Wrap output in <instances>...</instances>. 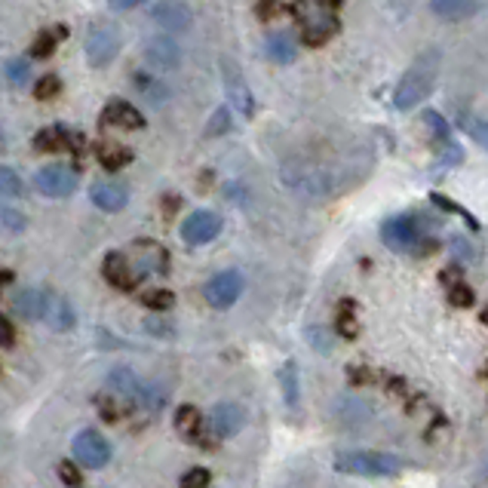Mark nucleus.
<instances>
[{
    "mask_svg": "<svg viewBox=\"0 0 488 488\" xmlns=\"http://www.w3.org/2000/svg\"><path fill=\"white\" fill-rule=\"evenodd\" d=\"M141 304L150 307V311H169V307L176 304V295H172L169 289H150L141 295Z\"/></svg>",
    "mask_w": 488,
    "mask_h": 488,
    "instance_id": "nucleus-34",
    "label": "nucleus"
},
{
    "mask_svg": "<svg viewBox=\"0 0 488 488\" xmlns=\"http://www.w3.org/2000/svg\"><path fill=\"white\" fill-rule=\"evenodd\" d=\"M218 234H221V218L210 210L188 215L182 225V240L188 243V246H206V243H212Z\"/></svg>",
    "mask_w": 488,
    "mask_h": 488,
    "instance_id": "nucleus-10",
    "label": "nucleus"
},
{
    "mask_svg": "<svg viewBox=\"0 0 488 488\" xmlns=\"http://www.w3.org/2000/svg\"><path fill=\"white\" fill-rule=\"evenodd\" d=\"M102 124L105 126H124V129H141L145 126V117H141L133 105H126L124 98H111L102 111Z\"/></svg>",
    "mask_w": 488,
    "mask_h": 488,
    "instance_id": "nucleus-17",
    "label": "nucleus"
},
{
    "mask_svg": "<svg viewBox=\"0 0 488 488\" xmlns=\"http://www.w3.org/2000/svg\"><path fill=\"white\" fill-rule=\"evenodd\" d=\"M261 10H258V16H261V19H270V16H274V13H277V0H261Z\"/></svg>",
    "mask_w": 488,
    "mask_h": 488,
    "instance_id": "nucleus-45",
    "label": "nucleus"
},
{
    "mask_svg": "<svg viewBox=\"0 0 488 488\" xmlns=\"http://www.w3.org/2000/svg\"><path fill=\"white\" fill-rule=\"evenodd\" d=\"M442 283H449V298L455 307H473V289L467 283H461L458 270H446L442 274Z\"/></svg>",
    "mask_w": 488,
    "mask_h": 488,
    "instance_id": "nucleus-25",
    "label": "nucleus"
},
{
    "mask_svg": "<svg viewBox=\"0 0 488 488\" xmlns=\"http://www.w3.org/2000/svg\"><path fill=\"white\" fill-rule=\"evenodd\" d=\"M326 4H329V6H332V10H338V6L344 4V0H326Z\"/></svg>",
    "mask_w": 488,
    "mask_h": 488,
    "instance_id": "nucleus-49",
    "label": "nucleus"
},
{
    "mask_svg": "<svg viewBox=\"0 0 488 488\" xmlns=\"http://www.w3.org/2000/svg\"><path fill=\"white\" fill-rule=\"evenodd\" d=\"M433 200H436V206H442V210H449V212H458V215H464V218H467V225H470V227H476V218H473L470 212H464L461 206H455V203H451L449 197H440V193H433Z\"/></svg>",
    "mask_w": 488,
    "mask_h": 488,
    "instance_id": "nucleus-42",
    "label": "nucleus"
},
{
    "mask_svg": "<svg viewBox=\"0 0 488 488\" xmlns=\"http://www.w3.org/2000/svg\"><path fill=\"white\" fill-rule=\"evenodd\" d=\"M64 34H68V28H64V25H56V31H43L40 38L34 40V47H31L34 59H47V56L56 49V43L64 40Z\"/></svg>",
    "mask_w": 488,
    "mask_h": 488,
    "instance_id": "nucleus-28",
    "label": "nucleus"
},
{
    "mask_svg": "<svg viewBox=\"0 0 488 488\" xmlns=\"http://www.w3.org/2000/svg\"><path fill=\"white\" fill-rule=\"evenodd\" d=\"M295 19L301 21V40L307 47H322L335 31H338V19H335V10L326 4V0H298L292 6Z\"/></svg>",
    "mask_w": 488,
    "mask_h": 488,
    "instance_id": "nucleus-3",
    "label": "nucleus"
},
{
    "mask_svg": "<svg viewBox=\"0 0 488 488\" xmlns=\"http://www.w3.org/2000/svg\"><path fill=\"white\" fill-rule=\"evenodd\" d=\"M129 160H133V150H126V148L111 145V148H102V150H98V163H102V167H105L107 172L124 169Z\"/></svg>",
    "mask_w": 488,
    "mask_h": 488,
    "instance_id": "nucleus-30",
    "label": "nucleus"
},
{
    "mask_svg": "<svg viewBox=\"0 0 488 488\" xmlns=\"http://www.w3.org/2000/svg\"><path fill=\"white\" fill-rule=\"evenodd\" d=\"M139 4H145V0H111V10H133Z\"/></svg>",
    "mask_w": 488,
    "mask_h": 488,
    "instance_id": "nucleus-46",
    "label": "nucleus"
},
{
    "mask_svg": "<svg viewBox=\"0 0 488 488\" xmlns=\"http://www.w3.org/2000/svg\"><path fill=\"white\" fill-rule=\"evenodd\" d=\"M53 329H59V332H64V329L74 326V311H71L68 298L62 295H47V304H43V317Z\"/></svg>",
    "mask_w": 488,
    "mask_h": 488,
    "instance_id": "nucleus-21",
    "label": "nucleus"
},
{
    "mask_svg": "<svg viewBox=\"0 0 488 488\" xmlns=\"http://www.w3.org/2000/svg\"><path fill=\"white\" fill-rule=\"evenodd\" d=\"M59 476H62V483L64 485H81L83 479H81V473H77V467L71 461H62L59 464Z\"/></svg>",
    "mask_w": 488,
    "mask_h": 488,
    "instance_id": "nucleus-41",
    "label": "nucleus"
},
{
    "mask_svg": "<svg viewBox=\"0 0 488 488\" xmlns=\"http://www.w3.org/2000/svg\"><path fill=\"white\" fill-rule=\"evenodd\" d=\"M43 304H47V292H40V289H21L13 295V307H16V313L21 320H40Z\"/></svg>",
    "mask_w": 488,
    "mask_h": 488,
    "instance_id": "nucleus-22",
    "label": "nucleus"
},
{
    "mask_svg": "<svg viewBox=\"0 0 488 488\" xmlns=\"http://www.w3.org/2000/svg\"><path fill=\"white\" fill-rule=\"evenodd\" d=\"M461 124H464V129H467V133H473V139L479 141V145H485V129H483V120L479 117H467V114H461Z\"/></svg>",
    "mask_w": 488,
    "mask_h": 488,
    "instance_id": "nucleus-39",
    "label": "nucleus"
},
{
    "mask_svg": "<svg viewBox=\"0 0 488 488\" xmlns=\"http://www.w3.org/2000/svg\"><path fill=\"white\" fill-rule=\"evenodd\" d=\"M150 19H154L160 28H167V31H188L193 21V13L188 4H182V0H160V4L150 10Z\"/></svg>",
    "mask_w": 488,
    "mask_h": 488,
    "instance_id": "nucleus-13",
    "label": "nucleus"
},
{
    "mask_svg": "<svg viewBox=\"0 0 488 488\" xmlns=\"http://www.w3.org/2000/svg\"><path fill=\"white\" fill-rule=\"evenodd\" d=\"M90 200L102 212H120V210H126V203H129V191H126V184H120V182H96L90 188Z\"/></svg>",
    "mask_w": 488,
    "mask_h": 488,
    "instance_id": "nucleus-15",
    "label": "nucleus"
},
{
    "mask_svg": "<svg viewBox=\"0 0 488 488\" xmlns=\"http://www.w3.org/2000/svg\"><path fill=\"white\" fill-rule=\"evenodd\" d=\"M279 381L286 387V403L292 408L298 406V378H295V363H286V369L279 372Z\"/></svg>",
    "mask_w": 488,
    "mask_h": 488,
    "instance_id": "nucleus-36",
    "label": "nucleus"
},
{
    "mask_svg": "<svg viewBox=\"0 0 488 488\" xmlns=\"http://www.w3.org/2000/svg\"><path fill=\"white\" fill-rule=\"evenodd\" d=\"M145 59L154 64V68L172 71L182 64V49H178V43L169 38H154V40H148V47H145Z\"/></svg>",
    "mask_w": 488,
    "mask_h": 488,
    "instance_id": "nucleus-16",
    "label": "nucleus"
},
{
    "mask_svg": "<svg viewBox=\"0 0 488 488\" xmlns=\"http://www.w3.org/2000/svg\"><path fill=\"white\" fill-rule=\"evenodd\" d=\"M102 274L107 283L114 286V289H120V292H133L135 289V283H139V270H135V264L129 261V258L124 253H111L105 258V264H102Z\"/></svg>",
    "mask_w": 488,
    "mask_h": 488,
    "instance_id": "nucleus-12",
    "label": "nucleus"
},
{
    "mask_svg": "<svg viewBox=\"0 0 488 488\" xmlns=\"http://www.w3.org/2000/svg\"><path fill=\"white\" fill-rule=\"evenodd\" d=\"M135 403H139L141 408H148V412H160L163 403H167V393H163L157 384H139Z\"/></svg>",
    "mask_w": 488,
    "mask_h": 488,
    "instance_id": "nucleus-29",
    "label": "nucleus"
},
{
    "mask_svg": "<svg viewBox=\"0 0 488 488\" xmlns=\"http://www.w3.org/2000/svg\"><path fill=\"white\" fill-rule=\"evenodd\" d=\"M210 483H212V473L203 470V467H197V470H191V473H184V476H182L184 488H203V485H210Z\"/></svg>",
    "mask_w": 488,
    "mask_h": 488,
    "instance_id": "nucleus-38",
    "label": "nucleus"
},
{
    "mask_svg": "<svg viewBox=\"0 0 488 488\" xmlns=\"http://www.w3.org/2000/svg\"><path fill=\"white\" fill-rule=\"evenodd\" d=\"M176 430L184 436L193 446H203V449H212L210 440L203 436V418H200V412L193 406H182L176 412Z\"/></svg>",
    "mask_w": 488,
    "mask_h": 488,
    "instance_id": "nucleus-18",
    "label": "nucleus"
},
{
    "mask_svg": "<svg viewBox=\"0 0 488 488\" xmlns=\"http://www.w3.org/2000/svg\"><path fill=\"white\" fill-rule=\"evenodd\" d=\"M479 10V0H433V13L446 21H464Z\"/></svg>",
    "mask_w": 488,
    "mask_h": 488,
    "instance_id": "nucleus-24",
    "label": "nucleus"
},
{
    "mask_svg": "<svg viewBox=\"0 0 488 488\" xmlns=\"http://www.w3.org/2000/svg\"><path fill=\"white\" fill-rule=\"evenodd\" d=\"M399 458L384 455V451H341L335 458L338 473H356V476H393L399 473Z\"/></svg>",
    "mask_w": 488,
    "mask_h": 488,
    "instance_id": "nucleus-4",
    "label": "nucleus"
},
{
    "mask_svg": "<svg viewBox=\"0 0 488 488\" xmlns=\"http://www.w3.org/2000/svg\"><path fill=\"white\" fill-rule=\"evenodd\" d=\"M139 378H135V372L129 369H114L111 375H107V390L114 393V397H120L124 403L133 406L135 403V393H139Z\"/></svg>",
    "mask_w": 488,
    "mask_h": 488,
    "instance_id": "nucleus-23",
    "label": "nucleus"
},
{
    "mask_svg": "<svg viewBox=\"0 0 488 488\" xmlns=\"http://www.w3.org/2000/svg\"><path fill=\"white\" fill-rule=\"evenodd\" d=\"M25 184H21L19 172L10 167H0V206H10V200L21 197Z\"/></svg>",
    "mask_w": 488,
    "mask_h": 488,
    "instance_id": "nucleus-26",
    "label": "nucleus"
},
{
    "mask_svg": "<svg viewBox=\"0 0 488 488\" xmlns=\"http://www.w3.org/2000/svg\"><path fill=\"white\" fill-rule=\"evenodd\" d=\"M10 344H13V326L0 317V347H10Z\"/></svg>",
    "mask_w": 488,
    "mask_h": 488,
    "instance_id": "nucleus-44",
    "label": "nucleus"
},
{
    "mask_svg": "<svg viewBox=\"0 0 488 488\" xmlns=\"http://www.w3.org/2000/svg\"><path fill=\"white\" fill-rule=\"evenodd\" d=\"M243 286L246 283H243L240 270H225V274H215L210 283L203 286V298L215 311H227V307H234L236 298L243 295Z\"/></svg>",
    "mask_w": 488,
    "mask_h": 488,
    "instance_id": "nucleus-6",
    "label": "nucleus"
},
{
    "mask_svg": "<svg viewBox=\"0 0 488 488\" xmlns=\"http://www.w3.org/2000/svg\"><path fill=\"white\" fill-rule=\"evenodd\" d=\"M135 270L139 274H160L167 277L169 270V255L157 243H139V258H135Z\"/></svg>",
    "mask_w": 488,
    "mask_h": 488,
    "instance_id": "nucleus-19",
    "label": "nucleus"
},
{
    "mask_svg": "<svg viewBox=\"0 0 488 488\" xmlns=\"http://www.w3.org/2000/svg\"><path fill=\"white\" fill-rule=\"evenodd\" d=\"M74 458L83 467L98 470L111 461V442H107L98 430H83V433L74 436Z\"/></svg>",
    "mask_w": 488,
    "mask_h": 488,
    "instance_id": "nucleus-8",
    "label": "nucleus"
},
{
    "mask_svg": "<svg viewBox=\"0 0 488 488\" xmlns=\"http://www.w3.org/2000/svg\"><path fill=\"white\" fill-rule=\"evenodd\" d=\"M264 53H268V59L277 62V64H292L298 59L295 40H292V34H286V31L268 34V40H264Z\"/></svg>",
    "mask_w": 488,
    "mask_h": 488,
    "instance_id": "nucleus-20",
    "label": "nucleus"
},
{
    "mask_svg": "<svg viewBox=\"0 0 488 488\" xmlns=\"http://www.w3.org/2000/svg\"><path fill=\"white\" fill-rule=\"evenodd\" d=\"M0 221H4L6 227H10V231H21V227H25V215L21 212H13V210H0Z\"/></svg>",
    "mask_w": 488,
    "mask_h": 488,
    "instance_id": "nucleus-40",
    "label": "nucleus"
},
{
    "mask_svg": "<svg viewBox=\"0 0 488 488\" xmlns=\"http://www.w3.org/2000/svg\"><path fill=\"white\" fill-rule=\"evenodd\" d=\"M246 421H249V415L240 403H218L210 415L212 433L221 436V440H231V436H236L243 427H246Z\"/></svg>",
    "mask_w": 488,
    "mask_h": 488,
    "instance_id": "nucleus-11",
    "label": "nucleus"
},
{
    "mask_svg": "<svg viewBox=\"0 0 488 488\" xmlns=\"http://www.w3.org/2000/svg\"><path fill=\"white\" fill-rule=\"evenodd\" d=\"M120 53V31L114 25H96L86 34V59L92 68H105Z\"/></svg>",
    "mask_w": 488,
    "mask_h": 488,
    "instance_id": "nucleus-7",
    "label": "nucleus"
},
{
    "mask_svg": "<svg viewBox=\"0 0 488 488\" xmlns=\"http://www.w3.org/2000/svg\"><path fill=\"white\" fill-rule=\"evenodd\" d=\"M225 129H227V111L221 107V111H215V117L210 124V135H218V133H225Z\"/></svg>",
    "mask_w": 488,
    "mask_h": 488,
    "instance_id": "nucleus-43",
    "label": "nucleus"
},
{
    "mask_svg": "<svg viewBox=\"0 0 488 488\" xmlns=\"http://www.w3.org/2000/svg\"><path fill=\"white\" fill-rule=\"evenodd\" d=\"M381 240L393 253H430L436 246L418 215H393L381 225Z\"/></svg>",
    "mask_w": 488,
    "mask_h": 488,
    "instance_id": "nucleus-2",
    "label": "nucleus"
},
{
    "mask_svg": "<svg viewBox=\"0 0 488 488\" xmlns=\"http://www.w3.org/2000/svg\"><path fill=\"white\" fill-rule=\"evenodd\" d=\"M81 184V172L68 163H53V167H43L38 176H34V188H38L43 197H71Z\"/></svg>",
    "mask_w": 488,
    "mask_h": 488,
    "instance_id": "nucleus-5",
    "label": "nucleus"
},
{
    "mask_svg": "<svg viewBox=\"0 0 488 488\" xmlns=\"http://www.w3.org/2000/svg\"><path fill=\"white\" fill-rule=\"evenodd\" d=\"M455 253L458 255H461V258H473V249H467V243H464V240H458V236H455Z\"/></svg>",
    "mask_w": 488,
    "mask_h": 488,
    "instance_id": "nucleus-47",
    "label": "nucleus"
},
{
    "mask_svg": "<svg viewBox=\"0 0 488 488\" xmlns=\"http://www.w3.org/2000/svg\"><path fill=\"white\" fill-rule=\"evenodd\" d=\"M421 120H424V126L430 129V135H433L440 145H449V141H451V129H449V124H446V117H442V114L424 111V114H421Z\"/></svg>",
    "mask_w": 488,
    "mask_h": 488,
    "instance_id": "nucleus-32",
    "label": "nucleus"
},
{
    "mask_svg": "<svg viewBox=\"0 0 488 488\" xmlns=\"http://www.w3.org/2000/svg\"><path fill=\"white\" fill-rule=\"evenodd\" d=\"M135 86H139V92L145 98H150V102H154L157 107H160L163 102H167L169 98V90L163 83H157L154 77H148V74H135Z\"/></svg>",
    "mask_w": 488,
    "mask_h": 488,
    "instance_id": "nucleus-27",
    "label": "nucleus"
},
{
    "mask_svg": "<svg viewBox=\"0 0 488 488\" xmlns=\"http://www.w3.org/2000/svg\"><path fill=\"white\" fill-rule=\"evenodd\" d=\"M96 406H98V412L105 415L107 424H117L120 415L129 412V403H124L120 397H98V399H96Z\"/></svg>",
    "mask_w": 488,
    "mask_h": 488,
    "instance_id": "nucleus-33",
    "label": "nucleus"
},
{
    "mask_svg": "<svg viewBox=\"0 0 488 488\" xmlns=\"http://www.w3.org/2000/svg\"><path fill=\"white\" fill-rule=\"evenodd\" d=\"M62 90V81L56 74H47V77H40L38 86H34V96L38 98H53L56 92Z\"/></svg>",
    "mask_w": 488,
    "mask_h": 488,
    "instance_id": "nucleus-37",
    "label": "nucleus"
},
{
    "mask_svg": "<svg viewBox=\"0 0 488 488\" xmlns=\"http://www.w3.org/2000/svg\"><path fill=\"white\" fill-rule=\"evenodd\" d=\"M4 71L13 86H25L28 77H31V64H28V59H10L4 64Z\"/></svg>",
    "mask_w": 488,
    "mask_h": 488,
    "instance_id": "nucleus-35",
    "label": "nucleus"
},
{
    "mask_svg": "<svg viewBox=\"0 0 488 488\" xmlns=\"http://www.w3.org/2000/svg\"><path fill=\"white\" fill-rule=\"evenodd\" d=\"M221 71H225L227 98H231V102L236 105V111L246 114V117H253V114H255V102H253V92H249L246 83H243L240 68H236L231 59H225V62H221Z\"/></svg>",
    "mask_w": 488,
    "mask_h": 488,
    "instance_id": "nucleus-14",
    "label": "nucleus"
},
{
    "mask_svg": "<svg viewBox=\"0 0 488 488\" xmlns=\"http://www.w3.org/2000/svg\"><path fill=\"white\" fill-rule=\"evenodd\" d=\"M178 210V197H167V215H172Z\"/></svg>",
    "mask_w": 488,
    "mask_h": 488,
    "instance_id": "nucleus-48",
    "label": "nucleus"
},
{
    "mask_svg": "<svg viewBox=\"0 0 488 488\" xmlns=\"http://www.w3.org/2000/svg\"><path fill=\"white\" fill-rule=\"evenodd\" d=\"M338 335H344V338H356V335H360L354 301H344V304L338 307Z\"/></svg>",
    "mask_w": 488,
    "mask_h": 488,
    "instance_id": "nucleus-31",
    "label": "nucleus"
},
{
    "mask_svg": "<svg viewBox=\"0 0 488 488\" xmlns=\"http://www.w3.org/2000/svg\"><path fill=\"white\" fill-rule=\"evenodd\" d=\"M34 148L40 154H59V150H68V154H77L83 148V135L71 126H47L34 135Z\"/></svg>",
    "mask_w": 488,
    "mask_h": 488,
    "instance_id": "nucleus-9",
    "label": "nucleus"
},
{
    "mask_svg": "<svg viewBox=\"0 0 488 488\" xmlns=\"http://www.w3.org/2000/svg\"><path fill=\"white\" fill-rule=\"evenodd\" d=\"M440 64H442V59L436 49H430V53L421 56V59L403 74V81L397 83V90H393V107H397V111H412L415 105L424 102L436 86Z\"/></svg>",
    "mask_w": 488,
    "mask_h": 488,
    "instance_id": "nucleus-1",
    "label": "nucleus"
}]
</instances>
